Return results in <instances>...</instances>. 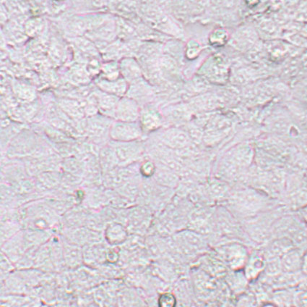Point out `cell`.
<instances>
[{"label":"cell","mask_w":307,"mask_h":307,"mask_svg":"<svg viewBox=\"0 0 307 307\" xmlns=\"http://www.w3.org/2000/svg\"><path fill=\"white\" fill-rule=\"evenodd\" d=\"M225 33L221 30H214L210 36V42L212 45H219L224 41Z\"/></svg>","instance_id":"8fae6325"},{"label":"cell","mask_w":307,"mask_h":307,"mask_svg":"<svg viewBox=\"0 0 307 307\" xmlns=\"http://www.w3.org/2000/svg\"><path fill=\"white\" fill-rule=\"evenodd\" d=\"M177 300L172 293H164L158 299L159 307H177Z\"/></svg>","instance_id":"9c48e42d"},{"label":"cell","mask_w":307,"mask_h":307,"mask_svg":"<svg viewBox=\"0 0 307 307\" xmlns=\"http://www.w3.org/2000/svg\"><path fill=\"white\" fill-rule=\"evenodd\" d=\"M142 129L140 123L123 122L114 123L110 130V135L113 140L121 142H130L141 137Z\"/></svg>","instance_id":"6da1fadb"},{"label":"cell","mask_w":307,"mask_h":307,"mask_svg":"<svg viewBox=\"0 0 307 307\" xmlns=\"http://www.w3.org/2000/svg\"><path fill=\"white\" fill-rule=\"evenodd\" d=\"M127 233L122 225L119 223L110 225L105 232L107 241L111 244H120L124 242L127 238Z\"/></svg>","instance_id":"277c9868"},{"label":"cell","mask_w":307,"mask_h":307,"mask_svg":"<svg viewBox=\"0 0 307 307\" xmlns=\"http://www.w3.org/2000/svg\"><path fill=\"white\" fill-rule=\"evenodd\" d=\"M302 262L303 260L297 251H290L285 254L282 265L287 271L294 272L302 268Z\"/></svg>","instance_id":"8992f818"},{"label":"cell","mask_w":307,"mask_h":307,"mask_svg":"<svg viewBox=\"0 0 307 307\" xmlns=\"http://www.w3.org/2000/svg\"><path fill=\"white\" fill-rule=\"evenodd\" d=\"M199 44H195L194 41L190 43V45L188 46L186 52L188 58L191 59V60L192 59H195L199 54Z\"/></svg>","instance_id":"7c38bea8"},{"label":"cell","mask_w":307,"mask_h":307,"mask_svg":"<svg viewBox=\"0 0 307 307\" xmlns=\"http://www.w3.org/2000/svg\"><path fill=\"white\" fill-rule=\"evenodd\" d=\"M121 69H122L121 71L123 74L127 79H135L140 75V69L137 66V64L132 60H128L124 61V63L121 64Z\"/></svg>","instance_id":"52a82bcc"},{"label":"cell","mask_w":307,"mask_h":307,"mask_svg":"<svg viewBox=\"0 0 307 307\" xmlns=\"http://www.w3.org/2000/svg\"><path fill=\"white\" fill-rule=\"evenodd\" d=\"M264 261L261 257H255L249 262L247 266L246 275L249 278H255L264 268Z\"/></svg>","instance_id":"ba28073f"},{"label":"cell","mask_w":307,"mask_h":307,"mask_svg":"<svg viewBox=\"0 0 307 307\" xmlns=\"http://www.w3.org/2000/svg\"><path fill=\"white\" fill-rule=\"evenodd\" d=\"M246 257L245 250L241 246H231L226 251L227 260L233 268L242 266L245 263Z\"/></svg>","instance_id":"5b68a950"},{"label":"cell","mask_w":307,"mask_h":307,"mask_svg":"<svg viewBox=\"0 0 307 307\" xmlns=\"http://www.w3.org/2000/svg\"><path fill=\"white\" fill-rule=\"evenodd\" d=\"M304 268L305 272L307 273V255L304 259L303 262H302V267Z\"/></svg>","instance_id":"4fadbf2b"},{"label":"cell","mask_w":307,"mask_h":307,"mask_svg":"<svg viewBox=\"0 0 307 307\" xmlns=\"http://www.w3.org/2000/svg\"><path fill=\"white\" fill-rule=\"evenodd\" d=\"M162 123L161 115L156 110H148L140 115V126L142 131H153L158 129Z\"/></svg>","instance_id":"3957f363"},{"label":"cell","mask_w":307,"mask_h":307,"mask_svg":"<svg viewBox=\"0 0 307 307\" xmlns=\"http://www.w3.org/2000/svg\"><path fill=\"white\" fill-rule=\"evenodd\" d=\"M262 307H276L274 305L271 303H267L265 304V305H262Z\"/></svg>","instance_id":"5bb4252c"},{"label":"cell","mask_w":307,"mask_h":307,"mask_svg":"<svg viewBox=\"0 0 307 307\" xmlns=\"http://www.w3.org/2000/svg\"><path fill=\"white\" fill-rule=\"evenodd\" d=\"M116 115L120 121L135 122L140 116V112L135 101L124 99L116 106Z\"/></svg>","instance_id":"7a4b0ae2"},{"label":"cell","mask_w":307,"mask_h":307,"mask_svg":"<svg viewBox=\"0 0 307 307\" xmlns=\"http://www.w3.org/2000/svg\"><path fill=\"white\" fill-rule=\"evenodd\" d=\"M140 172L142 175L145 177H150L154 175L156 172V167H155L154 163L151 161H145L142 163L141 167H140Z\"/></svg>","instance_id":"30bf717a"}]
</instances>
